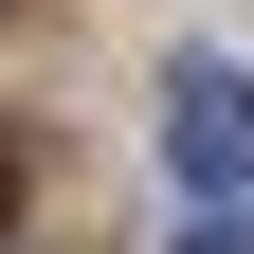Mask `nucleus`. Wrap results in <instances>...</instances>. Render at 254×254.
<instances>
[{
	"label": "nucleus",
	"instance_id": "nucleus-1",
	"mask_svg": "<svg viewBox=\"0 0 254 254\" xmlns=\"http://www.w3.org/2000/svg\"><path fill=\"white\" fill-rule=\"evenodd\" d=\"M164 164H182V182H200V200H218V218H236V200H254V73H236V55H200V73H182V91H164Z\"/></svg>",
	"mask_w": 254,
	"mask_h": 254
},
{
	"label": "nucleus",
	"instance_id": "nucleus-3",
	"mask_svg": "<svg viewBox=\"0 0 254 254\" xmlns=\"http://www.w3.org/2000/svg\"><path fill=\"white\" fill-rule=\"evenodd\" d=\"M0 218H18V145H0Z\"/></svg>",
	"mask_w": 254,
	"mask_h": 254
},
{
	"label": "nucleus",
	"instance_id": "nucleus-2",
	"mask_svg": "<svg viewBox=\"0 0 254 254\" xmlns=\"http://www.w3.org/2000/svg\"><path fill=\"white\" fill-rule=\"evenodd\" d=\"M182 254H254V236H236V218H200V236H182Z\"/></svg>",
	"mask_w": 254,
	"mask_h": 254
}]
</instances>
